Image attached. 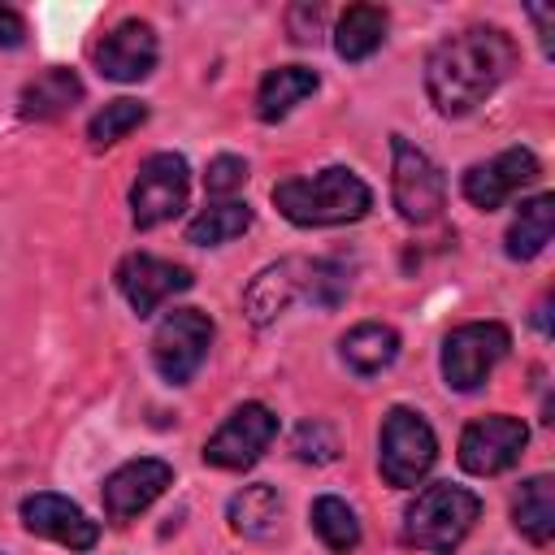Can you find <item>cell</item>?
I'll return each mask as SVG.
<instances>
[{"instance_id": "cell-19", "label": "cell", "mask_w": 555, "mask_h": 555, "mask_svg": "<svg viewBox=\"0 0 555 555\" xmlns=\"http://www.w3.org/2000/svg\"><path fill=\"white\" fill-rule=\"evenodd\" d=\"M317 69L308 65H278L260 78V91H256V117L260 121H282L299 100H308L317 91Z\"/></svg>"}, {"instance_id": "cell-2", "label": "cell", "mask_w": 555, "mask_h": 555, "mask_svg": "<svg viewBox=\"0 0 555 555\" xmlns=\"http://www.w3.org/2000/svg\"><path fill=\"white\" fill-rule=\"evenodd\" d=\"M273 208L291 225H347L373 208V191L347 169L330 165L312 178H286L273 186Z\"/></svg>"}, {"instance_id": "cell-16", "label": "cell", "mask_w": 555, "mask_h": 555, "mask_svg": "<svg viewBox=\"0 0 555 555\" xmlns=\"http://www.w3.org/2000/svg\"><path fill=\"white\" fill-rule=\"evenodd\" d=\"M304 273H308V260H299V256H286V260L260 269V273L247 282V291H243V312H247V321H251V325L278 321V317L291 308V299L304 295Z\"/></svg>"}, {"instance_id": "cell-29", "label": "cell", "mask_w": 555, "mask_h": 555, "mask_svg": "<svg viewBox=\"0 0 555 555\" xmlns=\"http://www.w3.org/2000/svg\"><path fill=\"white\" fill-rule=\"evenodd\" d=\"M247 182V160L243 156H212L208 173H204V191L212 199H234V191H243Z\"/></svg>"}, {"instance_id": "cell-32", "label": "cell", "mask_w": 555, "mask_h": 555, "mask_svg": "<svg viewBox=\"0 0 555 555\" xmlns=\"http://www.w3.org/2000/svg\"><path fill=\"white\" fill-rule=\"evenodd\" d=\"M533 321H538V330H542V334H551V321H546V299L538 304V317H533Z\"/></svg>"}, {"instance_id": "cell-3", "label": "cell", "mask_w": 555, "mask_h": 555, "mask_svg": "<svg viewBox=\"0 0 555 555\" xmlns=\"http://www.w3.org/2000/svg\"><path fill=\"white\" fill-rule=\"evenodd\" d=\"M477 516H481V499L473 490L451 486V481H434L403 512V538L412 546H421V551L451 555L468 538V529L477 525Z\"/></svg>"}, {"instance_id": "cell-24", "label": "cell", "mask_w": 555, "mask_h": 555, "mask_svg": "<svg viewBox=\"0 0 555 555\" xmlns=\"http://www.w3.org/2000/svg\"><path fill=\"white\" fill-rule=\"evenodd\" d=\"M243 230H251V208L243 199H212L186 225V243H195V247H221V243L238 238Z\"/></svg>"}, {"instance_id": "cell-18", "label": "cell", "mask_w": 555, "mask_h": 555, "mask_svg": "<svg viewBox=\"0 0 555 555\" xmlns=\"http://www.w3.org/2000/svg\"><path fill=\"white\" fill-rule=\"evenodd\" d=\"M338 351H343V364H347L351 373L373 377V373H382V369L395 364V356H399V334H395L390 325H382V321H360V325H351V330L343 334Z\"/></svg>"}, {"instance_id": "cell-31", "label": "cell", "mask_w": 555, "mask_h": 555, "mask_svg": "<svg viewBox=\"0 0 555 555\" xmlns=\"http://www.w3.org/2000/svg\"><path fill=\"white\" fill-rule=\"evenodd\" d=\"M26 43V22L17 9L0 4V48H22Z\"/></svg>"}, {"instance_id": "cell-15", "label": "cell", "mask_w": 555, "mask_h": 555, "mask_svg": "<svg viewBox=\"0 0 555 555\" xmlns=\"http://www.w3.org/2000/svg\"><path fill=\"white\" fill-rule=\"evenodd\" d=\"M156 56H160L156 30H152L147 22H139V17L113 26V30L95 43V65H100V74L113 78V82H139V78H147L152 65H156Z\"/></svg>"}, {"instance_id": "cell-6", "label": "cell", "mask_w": 555, "mask_h": 555, "mask_svg": "<svg viewBox=\"0 0 555 555\" xmlns=\"http://www.w3.org/2000/svg\"><path fill=\"white\" fill-rule=\"evenodd\" d=\"M507 347H512V334H507V325H499V321H468V325H455L447 338H442V382L451 386V390H460V395H468V390H477L490 373H494V364L507 356Z\"/></svg>"}, {"instance_id": "cell-10", "label": "cell", "mask_w": 555, "mask_h": 555, "mask_svg": "<svg viewBox=\"0 0 555 555\" xmlns=\"http://www.w3.org/2000/svg\"><path fill=\"white\" fill-rule=\"evenodd\" d=\"M525 442H529V429L520 416H507V412L481 416V421L464 425V434H460V468L473 477L507 473L520 460Z\"/></svg>"}, {"instance_id": "cell-27", "label": "cell", "mask_w": 555, "mask_h": 555, "mask_svg": "<svg viewBox=\"0 0 555 555\" xmlns=\"http://www.w3.org/2000/svg\"><path fill=\"white\" fill-rule=\"evenodd\" d=\"M347 269L338 264V260H308V273H304V295L312 299V304H321V308H334V304H343V295H347Z\"/></svg>"}, {"instance_id": "cell-12", "label": "cell", "mask_w": 555, "mask_h": 555, "mask_svg": "<svg viewBox=\"0 0 555 555\" xmlns=\"http://www.w3.org/2000/svg\"><path fill=\"white\" fill-rule=\"evenodd\" d=\"M191 269L186 264H173V260H160V256H147V251H134L117 264V291L126 295V304L139 312V317H152L169 295H182L191 291Z\"/></svg>"}, {"instance_id": "cell-11", "label": "cell", "mask_w": 555, "mask_h": 555, "mask_svg": "<svg viewBox=\"0 0 555 555\" xmlns=\"http://www.w3.org/2000/svg\"><path fill=\"white\" fill-rule=\"evenodd\" d=\"M169 486H173V468H169L165 460H152V455L126 460L121 468H113V473L104 477V490H100L104 516L117 520V525H121V520H134V516L147 512Z\"/></svg>"}, {"instance_id": "cell-21", "label": "cell", "mask_w": 555, "mask_h": 555, "mask_svg": "<svg viewBox=\"0 0 555 555\" xmlns=\"http://www.w3.org/2000/svg\"><path fill=\"white\" fill-rule=\"evenodd\" d=\"M551 234H555V195H533L529 204H520L516 221L507 225L503 251L512 260H533L538 251H546Z\"/></svg>"}, {"instance_id": "cell-30", "label": "cell", "mask_w": 555, "mask_h": 555, "mask_svg": "<svg viewBox=\"0 0 555 555\" xmlns=\"http://www.w3.org/2000/svg\"><path fill=\"white\" fill-rule=\"evenodd\" d=\"M317 30H321V9L295 4V9H291V39H295V43H312Z\"/></svg>"}, {"instance_id": "cell-20", "label": "cell", "mask_w": 555, "mask_h": 555, "mask_svg": "<svg viewBox=\"0 0 555 555\" xmlns=\"http://www.w3.org/2000/svg\"><path fill=\"white\" fill-rule=\"evenodd\" d=\"M512 525L533 542V546H546L555 538V481L551 477H529L516 499H512Z\"/></svg>"}, {"instance_id": "cell-7", "label": "cell", "mask_w": 555, "mask_h": 555, "mask_svg": "<svg viewBox=\"0 0 555 555\" xmlns=\"http://www.w3.org/2000/svg\"><path fill=\"white\" fill-rule=\"evenodd\" d=\"M186 186H191V169L178 152H152L130 186V221L139 230L165 225L186 208Z\"/></svg>"}, {"instance_id": "cell-28", "label": "cell", "mask_w": 555, "mask_h": 555, "mask_svg": "<svg viewBox=\"0 0 555 555\" xmlns=\"http://www.w3.org/2000/svg\"><path fill=\"white\" fill-rule=\"evenodd\" d=\"M291 451L304 460V464H330L338 455V438L325 421H304L291 438Z\"/></svg>"}, {"instance_id": "cell-4", "label": "cell", "mask_w": 555, "mask_h": 555, "mask_svg": "<svg viewBox=\"0 0 555 555\" xmlns=\"http://www.w3.org/2000/svg\"><path fill=\"white\" fill-rule=\"evenodd\" d=\"M390 195H395L399 217L412 225L438 221V212L447 204L442 169L429 160V152H421L403 134H390Z\"/></svg>"}, {"instance_id": "cell-5", "label": "cell", "mask_w": 555, "mask_h": 555, "mask_svg": "<svg viewBox=\"0 0 555 555\" xmlns=\"http://www.w3.org/2000/svg\"><path fill=\"white\" fill-rule=\"evenodd\" d=\"M434 460H438V438L429 421L412 408H390L382 421V451H377L382 477L395 490H412L416 481H425Z\"/></svg>"}, {"instance_id": "cell-25", "label": "cell", "mask_w": 555, "mask_h": 555, "mask_svg": "<svg viewBox=\"0 0 555 555\" xmlns=\"http://www.w3.org/2000/svg\"><path fill=\"white\" fill-rule=\"evenodd\" d=\"M312 529H317V538L330 546V551H338V555H347V551H356L360 546V520H356V512L338 499V494H321L317 503H312Z\"/></svg>"}, {"instance_id": "cell-1", "label": "cell", "mask_w": 555, "mask_h": 555, "mask_svg": "<svg viewBox=\"0 0 555 555\" xmlns=\"http://www.w3.org/2000/svg\"><path fill=\"white\" fill-rule=\"evenodd\" d=\"M516 65V43L499 26H468L442 39L425 61V91L442 117L473 113Z\"/></svg>"}, {"instance_id": "cell-22", "label": "cell", "mask_w": 555, "mask_h": 555, "mask_svg": "<svg viewBox=\"0 0 555 555\" xmlns=\"http://www.w3.org/2000/svg\"><path fill=\"white\" fill-rule=\"evenodd\" d=\"M386 39V9L377 4H351L334 26V52L343 61H364Z\"/></svg>"}, {"instance_id": "cell-26", "label": "cell", "mask_w": 555, "mask_h": 555, "mask_svg": "<svg viewBox=\"0 0 555 555\" xmlns=\"http://www.w3.org/2000/svg\"><path fill=\"white\" fill-rule=\"evenodd\" d=\"M143 121H147V104L121 95V100H108V104L87 121V139H91V147H108V143L126 139L134 126H143Z\"/></svg>"}, {"instance_id": "cell-17", "label": "cell", "mask_w": 555, "mask_h": 555, "mask_svg": "<svg viewBox=\"0 0 555 555\" xmlns=\"http://www.w3.org/2000/svg\"><path fill=\"white\" fill-rule=\"evenodd\" d=\"M78 100H82V78H78L74 69H65V65H52V69L35 74V78L22 87L17 113H22L26 121H52V117L69 113Z\"/></svg>"}, {"instance_id": "cell-9", "label": "cell", "mask_w": 555, "mask_h": 555, "mask_svg": "<svg viewBox=\"0 0 555 555\" xmlns=\"http://www.w3.org/2000/svg\"><path fill=\"white\" fill-rule=\"evenodd\" d=\"M273 438H278V416H273L264 403H243V408H234V412L221 421V429L204 442V464L230 468V473L251 468V464L269 451Z\"/></svg>"}, {"instance_id": "cell-23", "label": "cell", "mask_w": 555, "mask_h": 555, "mask_svg": "<svg viewBox=\"0 0 555 555\" xmlns=\"http://www.w3.org/2000/svg\"><path fill=\"white\" fill-rule=\"evenodd\" d=\"M282 520V499L269 481H256V486H243L234 499H230V529L243 533V538H269Z\"/></svg>"}, {"instance_id": "cell-13", "label": "cell", "mask_w": 555, "mask_h": 555, "mask_svg": "<svg viewBox=\"0 0 555 555\" xmlns=\"http://www.w3.org/2000/svg\"><path fill=\"white\" fill-rule=\"evenodd\" d=\"M533 178H538V156H533L529 147H507V152H499V156L473 165L460 186H464V199H468L473 208L490 212V208L507 204L520 186H529Z\"/></svg>"}, {"instance_id": "cell-8", "label": "cell", "mask_w": 555, "mask_h": 555, "mask_svg": "<svg viewBox=\"0 0 555 555\" xmlns=\"http://www.w3.org/2000/svg\"><path fill=\"white\" fill-rule=\"evenodd\" d=\"M208 347H212V321L199 308H173L152 334V364L165 382L182 386L199 373Z\"/></svg>"}, {"instance_id": "cell-14", "label": "cell", "mask_w": 555, "mask_h": 555, "mask_svg": "<svg viewBox=\"0 0 555 555\" xmlns=\"http://www.w3.org/2000/svg\"><path fill=\"white\" fill-rule=\"evenodd\" d=\"M22 525L48 542L69 546V551H91L100 542V525L78 503H69L65 494H48V490L22 499Z\"/></svg>"}]
</instances>
